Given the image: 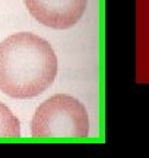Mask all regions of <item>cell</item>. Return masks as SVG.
I'll use <instances>...</instances> for the list:
<instances>
[{"label":"cell","instance_id":"cell-1","mask_svg":"<svg viewBox=\"0 0 149 158\" xmlns=\"http://www.w3.org/2000/svg\"><path fill=\"white\" fill-rule=\"evenodd\" d=\"M57 56L32 32H16L0 43V91L12 98H34L54 82Z\"/></svg>","mask_w":149,"mask_h":158},{"label":"cell","instance_id":"cell-2","mask_svg":"<svg viewBox=\"0 0 149 158\" xmlns=\"http://www.w3.org/2000/svg\"><path fill=\"white\" fill-rule=\"evenodd\" d=\"M31 135L34 138H86L89 135L88 111L78 98L56 94L35 110Z\"/></svg>","mask_w":149,"mask_h":158},{"label":"cell","instance_id":"cell-3","mask_svg":"<svg viewBox=\"0 0 149 158\" xmlns=\"http://www.w3.org/2000/svg\"><path fill=\"white\" fill-rule=\"evenodd\" d=\"M31 16L53 29H67L80 21L88 0H23Z\"/></svg>","mask_w":149,"mask_h":158},{"label":"cell","instance_id":"cell-4","mask_svg":"<svg viewBox=\"0 0 149 158\" xmlns=\"http://www.w3.org/2000/svg\"><path fill=\"white\" fill-rule=\"evenodd\" d=\"M21 123L15 114L0 102V138H19Z\"/></svg>","mask_w":149,"mask_h":158}]
</instances>
